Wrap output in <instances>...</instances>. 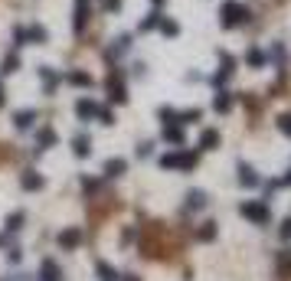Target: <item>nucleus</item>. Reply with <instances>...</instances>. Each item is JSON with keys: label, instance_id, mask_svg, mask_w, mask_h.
Returning <instances> with one entry per match:
<instances>
[{"label": "nucleus", "instance_id": "15", "mask_svg": "<svg viewBox=\"0 0 291 281\" xmlns=\"http://www.w3.org/2000/svg\"><path fill=\"white\" fill-rule=\"evenodd\" d=\"M164 140H167V144H183V131L177 125H167L164 128Z\"/></svg>", "mask_w": 291, "mask_h": 281}, {"label": "nucleus", "instance_id": "17", "mask_svg": "<svg viewBox=\"0 0 291 281\" xmlns=\"http://www.w3.org/2000/svg\"><path fill=\"white\" fill-rule=\"evenodd\" d=\"M216 144H219V131H203V137H200V147H203V151H213Z\"/></svg>", "mask_w": 291, "mask_h": 281}, {"label": "nucleus", "instance_id": "25", "mask_svg": "<svg viewBox=\"0 0 291 281\" xmlns=\"http://www.w3.org/2000/svg\"><path fill=\"white\" fill-rule=\"evenodd\" d=\"M157 23H161V13H151V16H147L144 23H141V30H154Z\"/></svg>", "mask_w": 291, "mask_h": 281}, {"label": "nucleus", "instance_id": "28", "mask_svg": "<svg viewBox=\"0 0 291 281\" xmlns=\"http://www.w3.org/2000/svg\"><path fill=\"white\" fill-rule=\"evenodd\" d=\"M4 72H16V56H7L4 59Z\"/></svg>", "mask_w": 291, "mask_h": 281}, {"label": "nucleus", "instance_id": "12", "mask_svg": "<svg viewBox=\"0 0 291 281\" xmlns=\"http://www.w3.org/2000/svg\"><path fill=\"white\" fill-rule=\"evenodd\" d=\"M203 206H206V193H203V190H190L187 193V209L197 213V209H203Z\"/></svg>", "mask_w": 291, "mask_h": 281}, {"label": "nucleus", "instance_id": "19", "mask_svg": "<svg viewBox=\"0 0 291 281\" xmlns=\"http://www.w3.org/2000/svg\"><path fill=\"white\" fill-rule=\"evenodd\" d=\"M26 43H46V30L43 26H26Z\"/></svg>", "mask_w": 291, "mask_h": 281}, {"label": "nucleus", "instance_id": "23", "mask_svg": "<svg viewBox=\"0 0 291 281\" xmlns=\"http://www.w3.org/2000/svg\"><path fill=\"white\" fill-rule=\"evenodd\" d=\"M69 82H72V85H82V89H85V85H92V75H89V72H69Z\"/></svg>", "mask_w": 291, "mask_h": 281}, {"label": "nucleus", "instance_id": "7", "mask_svg": "<svg viewBox=\"0 0 291 281\" xmlns=\"http://www.w3.org/2000/svg\"><path fill=\"white\" fill-rule=\"evenodd\" d=\"M239 183H242V187H259V183H262V177L252 170L249 164H239Z\"/></svg>", "mask_w": 291, "mask_h": 281}, {"label": "nucleus", "instance_id": "32", "mask_svg": "<svg viewBox=\"0 0 291 281\" xmlns=\"http://www.w3.org/2000/svg\"><path fill=\"white\" fill-rule=\"evenodd\" d=\"M249 63L252 66H262V52H249Z\"/></svg>", "mask_w": 291, "mask_h": 281}, {"label": "nucleus", "instance_id": "16", "mask_svg": "<svg viewBox=\"0 0 291 281\" xmlns=\"http://www.w3.org/2000/svg\"><path fill=\"white\" fill-rule=\"evenodd\" d=\"M26 223V213H10L7 216V232H20Z\"/></svg>", "mask_w": 291, "mask_h": 281}, {"label": "nucleus", "instance_id": "35", "mask_svg": "<svg viewBox=\"0 0 291 281\" xmlns=\"http://www.w3.org/2000/svg\"><path fill=\"white\" fill-rule=\"evenodd\" d=\"M4 242H7V235H4V232H0V245H4Z\"/></svg>", "mask_w": 291, "mask_h": 281}, {"label": "nucleus", "instance_id": "21", "mask_svg": "<svg viewBox=\"0 0 291 281\" xmlns=\"http://www.w3.org/2000/svg\"><path fill=\"white\" fill-rule=\"evenodd\" d=\"M85 20H89V7L75 4V30H85Z\"/></svg>", "mask_w": 291, "mask_h": 281}, {"label": "nucleus", "instance_id": "31", "mask_svg": "<svg viewBox=\"0 0 291 281\" xmlns=\"http://www.w3.org/2000/svg\"><path fill=\"white\" fill-rule=\"evenodd\" d=\"M7 258H10V262H20L23 252H20V249H10V252H7Z\"/></svg>", "mask_w": 291, "mask_h": 281}, {"label": "nucleus", "instance_id": "11", "mask_svg": "<svg viewBox=\"0 0 291 281\" xmlns=\"http://www.w3.org/2000/svg\"><path fill=\"white\" fill-rule=\"evenodd\" d=\"M72 151H75V157H89V151H92V140L85 137V134H75V137H72Z\"/></svg>", "mask_w": 291, "mask_h": 281}, {"label": "nucleus", "instance_id": "38", "mask_svg": "<svg viewBox=\"0 0 291 281\" xmlns=\"http://www.w3.org/2000/svg\"><path fill=\"white\" fill-rule=\"evenodd\" d=\"M154 4H157V7H161V4H164V0H154Z\"/></svg>", "mask_w": 291, "mask_h": 281}, {"label": "nucleus", "instance_id": "3", "mask_svg": "<svg viewBox=\"0 0 291 281\" xmlns=\"http://www.w3.org/2000/svg\"><path fill=\"white\" fill-rule=\"evenodd\" d=\"M56 242H59V249H79V245H82V229H79V226H69V229H63L56 235Z\"/></svg>", "mask_w": 291, "mask_h": 281}, {"label": "nucleus", "instance_id": "22", "mask_svg": "<svg viewBox=\"0 0 291 281\" xmlns=\"http://www.w3.org/2000/svg\"><path fill=\"white\" fill-rule=\"evenodd\" d=\"M229 105H232V98H229V92H219L213 98V108L216 111H229Z\"/></svg>", "mask_w": 291, "mask_h": 281}, {"label": "nucleus", "instance_id": "24", "mask_svg": "<svg viewBox=\"0 0 291 281\" xmlns=\"http://www.w3.org/2000/svg\"><path fill=\"white\" fill-rule=\"evenodd\" d=\"M95 118H99V121H102V125H111V121H114V115H111V108H99V111H95Z\"/></svg>", "mask_w": 291, "mask_h": 281}, {"label": "nucleus", "instance_id": "2", "mask_svg": "<svg viewBox=\"0 0 291 281\" xmlns=\"http://www.w3.org/2000/svg\"><path fill=\"white\" fill-rule=\"evenodd\" d=\"M239 213H242L245 219H252L255 226H265L268 219H271V213H268V206H265V203H242V206H239Z\"/></svg>", "mask_w": 291, "mask_h": 281}, {"label": "nucleus", "instance_id": "33", "mask_svg": "<svg viewBox=\"0 0 291 281\" xmlns=\"http://www.w3.org/2000/svg\"><path fill=\"white\" fill-rule=\"evenodd\" d=\"M7 281H26V275H10Z\"/></svg>", "mask_w": 291, "mask_h": 281}, {"label": "nucleus", "instance_id": "6", "mask_svg": "<svg viewBox=\"0 0 291 281\" xmlns=\"http://www.w3.org/2000/svg\"><path fill=\"white\" fill-rule=\"evenodd\" d=\"M33 121H36V111H33V108H23V111H16V115H13V125H16V131L33 128Z\"/></svg>", "mask_w": 291, "mask_h": 281}, {"label": "nucleus", "instance_id": "5", "mask_svg": "<svg viewBox=\"0 0 291 281\" xmlns=\"http://www.w3.org/2000/svg\"><path fill=\"white\" fill-rule=\"evenodd\" d=\"M40 281H63L59 278V265L52 258H43V265H40Z\"/></svg>", "mask_w": 291, "mask_h": 281}, {"label": "nucleus", "instance_id": "29", "mask_svg": "<svg viewBox=\"0 0 291 281\" xmlns=\"http://www.w3.org/2000/svg\"><path fill=\"white\" fill-rule=\"evenodd\" d=\"M281 239H285V242L291 239V216L285 219V223H281Z\"/></svg>", "mask_w": 291, "mask_h": 281}, {"label": "nucleus", "instance_id": "37", "mask_svg": "<svg viewBox=\"0 0 291 281\" xmlns=\"http://www.w3.org/2000/svg\"><path fill=\"white\" fill-rule=\"evenodd\" d=\"M128 281H138V278H134V275H128Z\"/></svg>", "mask_w": 291, "mask_h": 281}, {"label": "nucleus", "instance_id": "36", "mask_svg": "<svg viewBox=\"0 0 291 281\" xmlns=\"http://www.w3.org/2000/svg\"><path fill=\"white\" fill-rule=\"evenodd\" d=\"M0 105H4V89H0Z\"/></svg>", "mask_w": 291, "mask_h": 281}, {"label": "nucleus", "instance_id": "18", "mask_svg": "<svg viewBox=\"0 0 291 281\" xmlns=\"http://www.w3.org/2000/svg\"><path fill=\"white\" fill-rule=\"evenodd\" d=\"M95 271H99L102 281H118V271H114L108 262H99V265H95Z\"/></svg>", "mask_w": 291, "mask_h": 281}, {"label": "nucleus", "instance_id": "4", "mask_svg": "<svg viewBox=\"0 0 291 281\" xmlns=\"http://www.w3.org/2000/svg\"><path fill=\"white\" fill-rule=\"evenodd\" d=\"M245 16H249V10L239 7V4H226L223 7V26H239Z\"/></svg>", "mask_w": 291, "mask_h": 281}, {"label": "nucleus", "instance_id": "9", "mask_svg": "<svg viewBox=\"0 0 291 281\" xmlns=\"http://www.w3.org/2000/svg\"><path fill=\"white\" fill-rule=\"evenodd\" d=\"M95 111H99V105H95V102H89V98L75 102V115H79V118L89 121V118H95Z\"/></svg>", "mask_w": 291, "mask_h": 281}, {"label": "nucleus", "instance_id": "10", "mask_svg": "<svg viewBox=\"0 0 291 281\" xmlns=\"http://www.w3.org/2000/svg\"><path fill=\"white\" fill-rule=\"evenodd\" d=\"M56 131H52V128H43L40 131V137H36V151H46V147H52V144H56Z\"/></svg>", "mask_w": 291, "mask_h": 281}, {"label": "nucleus", "instance_id": "27", "mask_svg": "<svg viewBox=\"0 0 291 281\" xmlns=\"http://www.w3.org/2000/svg\"><path fill=\"white\" fill-rule=\"evenodd\" d=\"M278 128H281V131H285V134L291 137V115H281V118H278Z\"/></svg>", "mask_w": 291, "mask_h": 281}, {"label": "nucleus", "instance_id": "1", "mask_svg": "<svg viewBox=\"0 0 291 281\" xmlns=\"http://www.w3.org/2000/svg\"><path fill=\"white\" fill-rule=\"evenodd\" d=\"M161 167H164V170H173V167H180V170H190V167H197V154H190V151L164 154V157H161Z\"/></svg>", "mask_w": 291, "mask_h": 281}, {"label": "nucleus", "instance_id": "14", "mask_svg": "<svg viewBox=\"0 0 291 281\" xmlns=\"http://www.w3.org/2000/svg\"><path fill=\"white\" fill-rule=\"evenodd\" d=\"M40 75H43V82H46V95H52V89L59 85V75L52 72L49 66H43V69H40Z\"/></svg>", "mask_w": 291, "mask_h": 281}, {"label": "nucleus", "instance_id": "26", "mask_svg": "<svg viewBox=\"0 0 291 281\" xmlns=\"http://www.w3.org/2000/svg\"><path fill=\"white\" fill-rule=\"evenodd\" d=\"M161 30L167 33V36H177V23L173 20H161Z\"/></svg>", "mask_w": 291, "mask_h": 281}, {"label": "nucleus", "instance_id": "8", "mask_svg": "<svg viewBox=\"0 0 291 281\" xmlns=\"http://www.w3.org/2000/svg\"><path fill=\"white\" fill-rule=\"evenodd\" d=\"M125 170H128V164L121 160V157H111V160H105V167H102L105 177H121Z\"/></svg>", "mask_w": 291, "mask_h": 281}, {"label": "nucleus", "instance_id": "20", "mask_svg": "<svg viewBox=\"0 0 291 281\" xmlns=\"http://www.w3.org/2000/svg\"><path fill=\"white\" fill-rule=\"evenodd\" d=\"M216 239V223L209 219V223H203V229H200V242H213Z\"/></svg>", "mask_w": 291, "mask_h": 281}, {"label": "nucleus", "instance_id": "30", "mask_svg": "<svg viewBox=\"0 0 291 281\" xmlns=\"http://www.w3.org/2000/svg\"><path fill=\"white\" fill-rule=\"evenodd\" d=\"M102 7H105V10H118L121 0H102Z\"/></svg>", "mask_w": 291, "mask_h": 281}, {"label": "nucleus", "instance_id": "34", "mask_svg": "<svg viewBox=\"0 0 291 281\" xmlns=\"http://www.w3.org/2000/svg\"><path fill=\"white\" fill-rule=\"evenodd\" d=\"M75 4H82V7H89V0H75Z\"/></svg>", "mask_w": 291, "mask_h": 281}, {"label": "nucleus", "instance_id": "13", "mask_svg": "<svg viewBox=\"0 0 291 281\" xmlns=\"http://www.w3.org/2000/svg\"><path fill=\"white\" fill-rule=\"evenodd\" d=\"M20 183H23V190H43V177H40L36 170H26Z\"/></svg>", "mask_w": 291, "mask_h": 281}]
</instances>
